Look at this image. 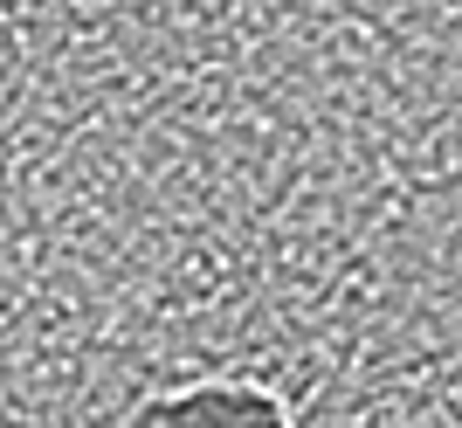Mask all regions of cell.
Returning a JSON list of instances; mask_svg holds the SVG:
<instances>
[{"label":"cell","instance_id":"6da1fadb","mask_svg":"<svg viewBox=\"0 0 462 428\" xmlns=\"http://www.w3.org/2000/svg\"><path fill=\"white\" fill-rule=\"evenodd\" d=\"M125 428H290V414L276 408L270 394H255V387L208 380V387L152 394V401H145Z\"/></svg>","mask_w":462,"mask_h":428}]
</instances>
